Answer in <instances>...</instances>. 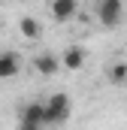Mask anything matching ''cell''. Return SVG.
Returning <instances> with one entry per match:
<instances>
[{
	"label": "cell",
	"instance_id": "6da1fadb",
	"mask_svg": "<svg viewBox=\"0 0 127 130\" xmlns=\"http://www.w3.org/2000/svg\"><path fill=\"white\" fill-rule=\"evenodd\" d=\"M70 112H73V100H70V94H64V91H58V94H52V97L45 100V124H64L67 118H70Z\"/></svg>",
	"mask_w": 127,
	"mask_h": 130
},
{
	"label": "cell",
	"instance_id": "7a4b0ae2",
	"mask_svg": "<svg viewBox=\"0 0 127 130\" xmlns=\"http://www.w3.org/2000/svg\"><path fill=\"white\" fill-rule=\"evenodd\" d=\"M121 15H124V0H97V21L112 30L121 24Z\"/></svg>",
	"mask_w": 127,
	"mask_h": 130
},
{
	"label": "cell",
	"instance_id": "3957f363",
	"mask_svg": "<svg viewBox=\"0 0 127 130\" xmlns=\"http://www.w3.org/2000/svg\"><path fill=\"white\" fill-rule=\"evenodd\" d=\"M18 124H21L24 130H39V127H45V103L33 100V103H27V106H21Z\"/></svg>",
	"mask_w": 127,
	"mask_h": 130
},
{
	"label": "cell",
	"instance_id": "277c9868",
	"mask_svg": "<svg viewBox=\"0 0 127 130\" xmlns=\"http://www.w3.org/2000/svg\"><path fill=\"white\" fill-rule=\"evenodd\" d=\"M52 18L55 21H73L76 15H79V0H52Z\"/></svg>",
	"mask_w": 127,
	"mask_h": 130
},
{
	"label": "cell",
	"instance_id": "5b68a950",
	"mask_svg": "<svg viewBox=\"0 0 127 130\" xmlns=\"http://www.w3.org/2000/svg\"><path fill=\"white\" fill-rule=\"evenodd\" d=\"M85 61H88V52L82 48V45H70V48H64V55H61V64L64 70H82L85 67Z\"/></svg>",
	"mask_w": 127,
	"mask_h": 130
},
{
	"label": "cell",
	"instance_id": "8992f818",
	"mask_svg": "<svg viewBox=\"0 0 127 130\" xmlns=\"http://www.w3.org/2000/svg\"><path fill=\"white\" fill-rule=\"evenodd\" d=\"M21 70V55L18 52H0V79H12Z\"/></svg>",
	"mask_w": 127,
	"mask_h": 130
},
{
	"label": "cell",
	"instance_id": "52a82bcc",
	"mask_svg": "<svg viewBox=\"0 0 127 130\" xmlns=\"http://www.w3.org/2000/svg\"><path fill=\"white\" fill-rule=\"evenodd\" d=\"M61 67H64L61 58H55V55H49V52H42V55H36V58H33V70H36L39 76H55Z\"/></svg>",
	"mask_w": 127,
	"mask_h": 130
},
{
	"label": "cell",
	"instance_id": "ba28073f",
	"mask_svg": "<svg viewBox=\"0 0 127 130\" xmlns=\"http://www.w3.org/2000/svg\"><path fill=\"white\" fill-rule=\"evenodd\" d=\"M18 33H21L24 39H39V36H42V24H39V18L24 15V18L18 21Z\"/></svg>",
	"mask_w": 127,
	"mask_h": 130
},
{
	"label": "cell",
	"instance_id": "9c48e42d",
	"mask_svg": "<svg viewBox=\"0 0 127 130\" xmlns=\"http://www.w3.org/2000/svg\"><path fill=\"white\" fill-rule=\"evenodd\" d=\"M109 79H112V85H124L127 82V64H115L109 70Z\"/></svg>",
	"mask_w": 127,
	"mask_h": 130
}]
</instances>
